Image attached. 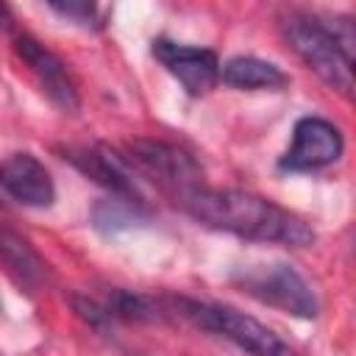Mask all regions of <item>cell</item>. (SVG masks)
Here are the masks:
<instances>
[{"label": "cell", "mask_w": 356, "mask_h": 356, "mask_svg": "<svg viewBox=\"0 0 356 356\" xmlns=\"http://www.w3.org/2000/svg\"><path fill=\"white\" fill-rule=\"evenodd\" d=\"M175 203L197 222L236 234L242 239L278 242L289 248H306L314 242V231L306 220L253 192L197 186Z\"/></svg>", "instance_id": "cell-1"}, {"label": "cell", "mask_w": 356, "mask_h": 356, "mask_svg": "<svg viewBox=\"0 0 356 356\" xmlns=\"http://www.w3.org/2000/svg\"><path fill=\"white\" fill-rule=\"evenodd\" d=\"M284 36L289 47L300 56V61L317 72L331 89L345 97L353 95V58L337 44L323 17L312 14H289L284 19Z\"/></svg>", "instance_id": "cell-2"}, {"label": "cell", "mask_w": 356, "mask_h": 356, "mask_svg": "<svg viewBox=\"0 0 356 356\" xmlns=\"http://www.w3.org/2000/svg\"><path fill=\"white\" fill-rule=\"evenodd\" d=\"M172 309L181 317L192 320L195 325L231 339L236 348H242L250 356H295V350L275 331H270L256 317L236 312L231 306H209V303L178 298V300H172Z\"/></svg>", "instance_id": "cell-3"}, {"label": "cell", "mask_w": 356, "mask_h": 356, "mask_svg": "<svg viewBox=\"0 0 356 356\" xmlns=\"http://www.w3.org/2000/svg\"><path fill=\"white\" fill-rule=\"evenodd\" d=\"M239 286L253 295L256 300L275 306L286 314L295 317H317L320 303L314 289L306 284V278L289 267V264H259V267H248L239 275Z\"/></svg>", "instance_id": "cell-4"}, {"label": "cell", "mask_w": 356, "mask_h": 356, "mask_svg": "<svg viewBox=\"0 0 356 356\" xmlns=\"http://www.w3.org/2000/svg\"><path fill=\"white\" fill-rule=\"evenodd\" d=\"M128 153H131V164H136L139 172H145L172 200H181L186 192L203 186L200 167L189 153H184L175 145L156 139H134L128 142Z\"/></svg>", "instance_id": "cell-5"}, {"label": "cell", "mask_w": 356, "mask_h": 356, "mask_svg": "<svg viewBox=\"0 0 356 356\" xmlns=\"http://www.w3.org/2000/svg\"><path fill=\"white\" fill-rule=\"evenodd\" d=\"M345 150L342 134L334 122L323 120V117H303L295 122V136H292V147L286 150V156L281 159L284 170H320L334 164Z\"/></svg>", "instance_id": "cell-6"}, {"label": "cell", "mask_w": 356, "mask_h": 356, "mask_svg": "<svg viewBox=\"0 0 356 356\" xmlns=\"http://www.w3.org/2000/svg\"><path fill=\"white\" fill-rule=\"evenodd\" d=\"M153 56L195 97L211 92L220 81V61L206 47H189V44H178V42H170V39H156L153 42Z\"/></svg>", "instance_id": "cell-7"}, {"label": "cell", "mask_w": 356, "mask_h": 356, "mask_svg": "<svg viewBox=\"0 0 356 356\" xmlns=\"http://www.w3.org/2000/svg\"><path fill=\"white\" fill-rule=\"evenodd\" d=\"M14 50H17V56L28 64V70H31L33 78L39 81L42 92H44L61 111H67V114L78 111V106H81L78 89H75V83H72V78H70L64 61H61L53 50H47L42 42H36V39L28 36V33H22V36L14 39Z\"/></svg>", "instance_id": "cell-8"}, {"label": "cell", "mask_w": 356, "mask_h": 356, "mask_svg": "<svg viewBox=\"0 0 356 356\" xmlns=\"http://www.w3.org/2000/svg\"><path fill=\"white\" fill-rule=\"evenodd\" d=\"M64 159H70L83 175H89L100 186L111 189L117 197H122L128 203H139L142 200V192H139V186L134 181V172L128 170L125 159H120L106 145H97V147H67Z\"/></svg>", "instance_id": "cell-9"}, {"label": "cell", "mask_w": 356, "mask_h": 356, "mask_svg": "<svg viewBox=\"0 0 356 356\" xmlns=\"http://www.w3.org/2000/svg\"><path fill=\"white\" fill-rule=\"evenodd\" d=\"M0 186L22 206H50L56 197L53 178L44 164L31 153H11L0 164Z\"/></svg>", "instance_id": "cell-10"}, {"label": "cell", "mask_w": 356, "mask_h": 356, "mask_svg": "<svg viewBox=\"0 0 356 356\" xmlns=\"http://www.w3.org/2000/svg\"><path fill=\"white\" fill-rule=\"evenodd\" d=\"M222 81L234 89H284L289 83L286 72L270 61H261L256 56H236L222 67Z\"/></svg>", "instance_id": "cell-11"}, {"label": "cell", "mask_w": 356, "mask_h": 356, "mask_svg": "<svg viewBox=\"0 0 356 356\" xmlns=\"http://www.w3.org/2000/svg\"><path fill=\"white\" fill-rule=\"evenodd\" d=\"M0 259L14 275V281L25 289H36L44 281V261L39 253L14 231L0 228Z\"/></svg>", "instance_id": "cell-12"}, {"label": "cell", "mask_w": 356, "mask_h": 356, "mask_svg": "<svg viewBox=\"0 0 356 356\" xmlns=\"http://www.w3.org/2000/svg\"><path fill=\"white\" fill-rule=\"evenodd\" d=\"M136 209L134 203L117 197V200H100L92 211V220H95V228L103 231V234H117V231H125L136 222Z\"/></svg>", "instance_id": "cell-13"}, {"label": "cell", "mask_w": 356, "mask_h": 356, "mask_svg": "<svg viewBox=\"0 0 356 356\" xmlns=\"http://www.w3.org/2000/svg\"><path fill=\"white\" fill-rule=\"evenodd\" d=\"M106 312L117 314V317H125V320H153V317H159V303H153L145 295L117 289V292H111Z\"/></svg>", "instance_id": "cell-14"}, {"label": "cell", "mask_w": 356, "mask_h": 356, "mask_svg": "<svg viewBox=\"0 0 356 356\" xmlns=\"http://www.w3.org/2000/svg\"><path fill=\"white\" fill-rule=\"evenodd\" d=\"M50 8L61 17H70V19L81 22V25H89L95 19V11H97L92 3H50Z\"/></svg>", "instance_id": "cell-15"}]
</instances>
